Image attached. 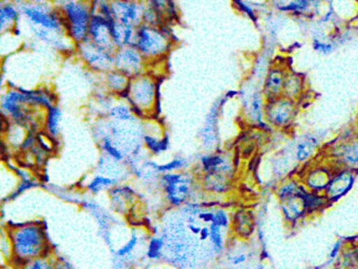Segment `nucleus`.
<instances>
[{
    "label": "nucleus",
    "instance_id": "f257e3e1",
    "mask_svg": "<svg viewBox=\"0 0 358 269\" xmlns=\"http://www.w3.org/2000/svg\"><path fill=\"white\" fill-rule=\"evenodd\" d=\"M22 11L20 27L28 34L24 48H45L60 55L75 54L76 44L66 33L62 11L52 0H17Z\"/></svg>",
    "mask_w": 358,
    "mask_h": 269
},
{
    "label": "nucleus",
    "instance_id": "f03ea898",
    "mask_svg": "<svg viewBox=\"0 0 358 269\" xmlns=\"http://www.w3.org/2000/svg\"><path fill=\"white\" fill-rule=\"evenodd\" d=\"M12 244L11 262L16 267L24 262L53 254L43 223L31 222L9 227L7 230Z\"/></svg>",
    "mask_w": 358,
    "mask_h": 269
},
{
    "label": "nucleus",
    "instance_id": "7ed1b4c3",
    "mask_svg": "<svg viewBox=\"0 0 358 269\" xmlns=\"http://www.w3.org/2000/svg\"><path fill=\"white\" fill-rule=\"evenodd\" d=\"M159 78L150 73L131 78L129 88L123 98L133 107L140 119L154 118L158 113L160 99Z\"/></svg>",
    "mask_w": 358,
    "mask_h": 269
},
{
    "label": "nucleus",
    "instance_id": "20e7f679",
    "mask_svg": "<svg viewBox=\"0 0 358 269\" xmlns=\"http://www.w3.org/2000/svg\"><path fill=\"white\" fill-rule=\"evenodd\" d=\"M134 46L148 59V62L163 60L175 46V39L169 25H140Z\"/></svg>",
    "mask_w": 358,
    "mask_h": 269
},
{
    "label": "nucleus",
    "instance_id": "39448f33",
    "mask_svg": "<svg viewBox=\"0 0 358 269\" xmlns=\"http://www.w3.org/2000/svg\"><path fill=\"white\" fill-rule=\"evenodd\" d=\"M201 179L207 191L215 193L227 191L232 178V161L226 153H210L199 160Z\"/></svg>",
    "mask_w": 358,
    "mask_h": 269
},
{
    "label": "nucleus",
    "instance_id": "423d86ee",
    "mask_svg": "<svg viewBox=\"0 0 358 269\" xmlns=\"http://www.w3.org/2000/svg\"><path fill=\"white\" fill-rule=\"evenodd\" d=\"M159 183L164 193L165 199L173 207H182L194 202L196 195V181L192 172H167L159 177Z\"/></svg>",
    "mask_w": 358,
    "mask_h": 269
},
{
    "label": "nucleus",
    "instance_id": "0eeeda50",
    "mask_svg": "<svg viewBox=\"0 0 358 269\" xmlns=\"http://www.w3.org/2000/svg\"><path fill=\"white\" fill-rule=\"evenodd\" d=\"M66 33L75 44L89 38L90 25L94 13L90 0H73L59 8Z\"/></svg>",
    "mask_w": 358,
    "mask_h": 269
},
{
    "label": "nucleus",
    "instance_id": "6e6552de",
    "mask_svg": "<svg viewBox=\"0 0 358 269\" xmlns=\"http://www.w3.org/2000/svg\"><path fill=\"white\" fill-rule=\"evenodd\" d=\"M0 107H1V113L5 119L20 124L24 127L29 122L33 120L31 118V115L33 113L31 109H34V107L29 104L24 88L8 86L7 90L1 94Z\"/></svg>",
    "mask_w": 358,
    "mask_h": 269
},
{
    "label": "nucleus",
    "instance_id": "1a4fd4ad",
    "mask_svg": "<svg viewBox=\"0 0 358 269\" xmlns=\"http://www.w3.org/2000/svg\"><path fill=\"white\" fill-rule=\"evenodd\" d=\"M74 55L87 71L96 75H102L114 69V52L97 46L89 38L76 44Z\"/></svg>",
    "mask_w": 358,
    "mask_h": 269
},
{
    "label": "nucleus",
    "instance_id": "9d476101",
    "mask_svg": "<svg viewBox=\"0 0 358 269\" xmlns=\"http://www.w3.org/2000/svg\"><path fill=\"white\" fill-rule=\"evenodd\" d=\"M150 62L135 46L118 48L114 52V69L127 77L134 78L148 73Z\"/></svg>",
    "mask_w": 358,
    "mask_h": 269
},
{
    "label": "nucleus",
    "instance_id": "9b49d317",
    "mask_svg": "<svg viewBox=\"0 0 358 269\" xmlns=\"http://www.w3.org/2000/svg\"><path fill=\"white\" fill-rule=\"evenodd\" d=\"M299 113L297 102L282 96L274 100L267 101L265 104V118L275 127H287L294 121Z\"/></svg>",
    "mask_w": 358,
    "mask_h": 269
},
{
    "label": "nucleus",
    "instance_id": "f8f14e48",
    "mask_svg": "<svg viewBox=\"0 0 358 269\" xmlns=\"http://www.w3.org/2000/svg\"><path fill=\"white\" fill-rule=\"evenodd\" d=\"M144 4V22L145 25H169L178 18V8L175 0H142Z\"/></svg>",
    "mask_w": 358,
    "mask_h": 269
},
{
    "label": "nucleus",
    "instance_id": "ddd939ff",
    "mask_svg": "<svg viewBox=\"0 0 358 269\" xmlns=\"http://www.w3.org/2000/svg\"><path fill=\"white\" fill-rule=\"evenodd\" d=\"M112 16L117 22L139 27L144 22L142 0H116L112 2Z\"/></svg>",
    "mask_w": 358,
    "mask_h": 269
},
{
    "label": "nucleus",
    "instance_id": "4468645a",
    "mask_svg": "<svg viewBox=\"0 0 358 269\" xmlns=\"http://www.w3.org/2000/svg\"><path fill=\"white\" fill-rule=\"evenodd\" d=\"M144 149L150 155L158 156L165 153L169 147V138L162 128L160 122L154 118L143 120Z\"/></svg>",
    "mask_w": 358,
    "mask_h": 269
},
{
    "label": "nucleus",
    "instance_id": "2eb2a0df",
    "mask_svg": "<svg viewBox=\"0 0 358 269\" xmlns=\"http://www.w3.org/2000/svg\"><path fill=\"white\" fill-rule=\"evenodd\" d=\"M89 39L106 50L115 52L117 48L113 41L112 19L94 15L90 25Z\"/></svg>",
    "mask_w": 358,
    "mask_h": 269
},
{
    "label": "nucleus",
    "instance_id": "dca6fc26",
    "mask_svg": "<svg viewBox=\"0 0 358 269\" xmlns=\"http://www.w3.org/2000/svg\"><path fill=\"white\" fill-rule=\"evenodd\" d=\"M287 71L288 69H285L282 65L273 64L269 67L262 88L266 102L282 96Z\"/></svg>",
    "mask_w": 358,
    "mask_h": 269
},
{
    "label": "nucleus",
    "instance_id": "f3484780",
    "mask_svg": "<svg viewBox=\"0 0 358 269\" xmlns=\"http://www.w3.org/2000/svg\"><path fill=\"white\" fill-rule=\"evenodd\" d=\"M243 94V104H244V111L246 113L247 119L251 122H261L263 116H265L266 101L264 98L263 92L261 88H248L244 90Z\"/></svg>",
    "mask_w": 358,
    "mask_h": 269
},
{
    "label": "nucleus",
    "instance_id": "a211bd4d",
    "mask_svg": "<svg viewBox=\"0 0 358 269\" xmlns=\"http://www.w3.org/2000/svg\"><path fill=\"white\" fill-rule=\"evenodd\" d=\"M131 78L127 77L124 74L119 71L118 69H113L108 73L99 75L98 78V84L106 92H110L113 96L123 98L127 88H129Z\"/></svg>",
    "mask_w": 358,
    "mask_h": 269
},
{
    "label": "nucleus",
    "instance_id": "6ab92c4d",
    "mask_svg": "<svg viewBox=\"0 0 358 269\" xmlns=\"http://www.w3.org/2000/svg\"><path fill=\"white\" fill-rule=\"evenodd\" d=\"M22 20V11L17 0H1L0 4V32L13 33Z\"/></svg>",
    "mask_w": 358,
    "mask_h": 269
},
{
    "label": "nucleus",
    "instance_id": "aec40b11",
    "mask_svg": "<svg viewBox=\"0 0 358 269\" xmlns=\"http://www.w3.org/2000/svg\"><path fill=\"white\" fill-rule=\"evenodd\" d=\"M336 161L347 170H358V136L339 143L335 149Z\"/></svg>",
    "mask_w": 358,
    "mask_h": 269
},
{
    "label": "nucleus",
    "instance_id": "412c9836",
    "mask_svg": "<svg viewBox=\"0 0 358 269\" xmlns=\"http://www.w3.org/2000/svg\"><path fill=\"white\" fill-rule=\"evenodd\" d=\"M138 27L123 25L112 19V36L116 48L135 44Z\"/></svg>",
    "mask_w": 358,
    "mask_h": 269
},
{
    "label": "nucleus",
    "instance_id": "4be33fe9",
    "mask_svg": "<svg viewBox=\"0 0 358 269\" xmlns=\"http://www.w3.org/2000/svg\"><path fill=\"white\" fill-rule=\"evenodd\" d=\"M303 88H305V80H303V76L299 75L294 71H287L282 96L299 102V99L303 95Z\"/></svg>",
    "mask_w": 358,
    "mask_h": 269
},
{
    "label": "nucleus",
    "instance_id": "5701e85b",
    "mask_svg": "<svg viewBox=\"0 0 358 269\" xmlns=\"http://www.w3.org/2000/svg\"><path fill=\"white\" fill-rule=\"evenodd\" d=\"M353 183V176L351 172H339L337 176H334L332 180L329 183L327 187V195L331 199H336L339 195H343Z\"/></svg>",
    "mask_w": 358,
    "mask_h": 269
},
{
    "label": "nucleus",
    "instance_id": "b1692460",
    "mask_svg": "<svg viewBox=\"0 0 358 269\" xmlns=\"http://www.w3.org/2000/svg\"><path fill=\"white\" fill-rule=\"evenodd\" d=\"M62 111L57 104L45 111V127L51 138H58L62 132Z\"/></svg>",
    "mask_w": 358,
    "mask_h": 269
},
{
    "label": "nucleus",
    "instance_id": "393cba45",
    "mask_svg": "<svg viewBox=\"0 0 358 269\" xmlns=\"http://www.w3.org/2000/svg\"><path fill=\"white\" fill-rule=\"evenodd\" d=\"M118 185H120V182L117 179L97 174L90 179L89 182L85 185V188L92 195H98V193H102V191H110V189L118 186Z\"/></svg>",
    "mask_w": 358,
    "mask_h": 269
},
{
    "label": "nucleus",
    "instance_id": "a878e982",
    "mask_svg": "<svg viewBox=\"0 0 358 269\" xmlns=\"http://www.w3.org/2000/svg\"><path fill=\"white\" fill-rule=\"evenodd\" d=\"M309 1L307 0H269V4L274 10L282 11V12H303L307 11Z\"/></svg>",
    "mask_w": 358,
    "mask_h": 269
},
{
    "label": "nucleus",
    "instance_id": "bb28decb",
    "mask_svg": "<svg viewBox=\"0 0 358 269\" xmlns=\"http://www.w3.org/2000/svg\"><path fill=\"white\" fill-rule=\"evenodd\" d=\"M138 245H139V235L134 233L131 237L120 248H118L116 252H114L117 261L127 264V261L133 258L134 252L137 249Z\"/></svg>",
    "mask_w": 358,
    "mask_h": 269
},
{
    "label": "nucleus",
    "instance_id": "cd10ccee",
    "mask_svg": "<svg viewBox=\"0 0 358 269\" xmlns=\"http://www.w3.org/2000/svg\"><path fill=\"white\" fill-rule=\"evenodd\" d=\"M57 256L53 254L38 256L33 260L24 262V264L16 267V269H55Z\"/></svg>",
    "mask_w": 358,
    "mask_h": 269
},
{
    "label": "nucleus",
    "instance_id": "c85d7f7f",
    "mask_svg": "<svg viewBox=\"0 0 358 269\" xmlns=\"http://www.w3.org/2000/svg\"><path fill=\"white\" fill-rule=\"evenodd\" d=\"M164 247L165 241L162 235H157L150 237L148 243V248H146V256H148V260H161L163 258Z\"/></svg>",
    "mask_w": 358,
    "mask_h": 269
},
{
    "label": "nucleus",
    "instance_id": "c756f323",
    "mask_svg": "<svg viewBox=\"0 0 358 269\" xmlns=\"http://www.w3.org/2000/svg\"><path fill=\"white\" fill-rule=\"evenodd\" d=\"M188 166H189V162L185 157L176 156L169 161L159 164L158 172L160 174H167V172H182V170H186Z\"/></svg>",
    "mask_w": 358,
    "mask_h": 269
},
{
    "label": "nucleus",
    "instance_id": "7c9ffc66",
    "mask_svg": "<svg viewBox=\"0 0 358 269\" xmlns=\"http://www.w3.org/2000/svg\"><path fill=\"white\" fill-rule=\"evenodd\" d=\"M94 15L113 19L112 0H90Z\"/></svg>",
    "mask_w": 358,
    "mask_h": 269
},
{
    "label": "nucleus",
    "instance_id": "2f4dec72",
    "mask_svg": "<svg viewBox=\"0 0 358 269\" xmlns=\"http://www.w3.org/2000/svg\"><path fill=\"white\" fill-rule=\"evenodd\" d=\"M251 218L248 216V214H238L236 216V228L238 229V233L242 235H250L252 231V222H251Z\"/></svg>",
    "mask_w": 358,
    "mask_h": 269
},
{
    "label": "nucleus",
    "instance_id": "473e14b6",
    "mask_svg": "<svg viewBox=\"0 0 358 269\" xmlns=\"http://www.w3.org/2000/svg\"><path fill=\"white\" fill-rule=\"evenodd\" d=\"M35 186V182L32 180V179H22V180L20 181L16 188L6 198L5 201H13L16 198L22 195V193H26L29 189L32 188V187Z\"/></svg>",
    "mask_w": 358,
    "mask_h": 269
},
{
    "label": "nucleus",
    "instance_id": "72a5a7b5",
    "mask_svg": "<svg viewBox=\"0 0 358 269\" xmlns=\"http://www.w3.org/2000/svg\"><path fill=\"white\" fill-rule=\"evenodd\" d=\"M314 151V142L312 140H306L299 143L296 147L297 161H306Z\"/></svg>",
    "mask_w": 358,
    "mask_h": 269
},
{
    "label": "nucleus",
    "instance_id": "f704fd0d",
    "mask_svg": "<svg viewBox=\"0 0 358 269\" xmlns=\"http://www.w3.org/2000/svg\"><path fill=\"white\" fill-rule=\"evenodd\" d=\"M55 269H74V267L66 258H57Z\"/></svg>",
    "mask_w": 358,
    "mask_h": 269
},
{
    "label": "nucleus",
    "instance_id": "c9c22d12",
    "mask_svg": "<svg viewBox=\"0 0 358 269\" xmlns=\"http://www.w3.org/2000/svg\"><path fill=\"white\" fill-rule=\"evenodd\" d=\"M58 8H62L64 4H68V2L73 1V0H52Z\"/></svg>",
    "mask_w": 358,
    "mask_h": 269
},
{
    "label": "nucleus",
    "instance_id": "e433bc0d",
    "mask_svg": "<svg viewBox=\"0 0 358 269\" xmlns=\"http://www.w3.org/2000/svg\"><path fill=\"white\" fill-rule=\"evenodd\" d=\"M118 264H119V266H118V268H117V269H122L123 263L118 262Z\"/></svg>",
    "mask_w": 358,
    "mask_h": 269
},
{
    "label": "nucleus",
    "instance_id": "4c0bfd02",
    "mask_svg": "<svg viewBox=\"0 0 358 269\" xmlns=\"http://www.w3.org/2000/svg\"><path fill=\"white\" fill-rule=\"evenodd\" d=\"M356 121H357V124H358V115H357V118H356Z\"/></svg>",
    "mask_w": 358,
    "mask_h": 269
},
{
    "label": "nucleus",
    "instance_id": "58836bf2",
    "mask_svg": "<svg viewBox=\"0 0 358 269\" xmlns=\"http://www.w3.org/2000/svg\"><path fill=\"white\" fill-rule=\"evenodd\" d=\"M112 1H116V0H112Z\"/></svg>",
    "mask_w": 358,
    "mask_h": 269
},
{
    "label": "nucleus",
    "instance_id": "ea45409f",
    "mask_svg": "<svg viewBox=\"0 0 358 269\" xmlns=\"http://www.w3.org/2000/svg\"><path fill=\"white\" fill-rule=\"evenodd\" d=\"M307 1H309V0H307Z\"/></svg>",
    "mask_w": 358,
    "mask_h": 269
}]
</instances>
